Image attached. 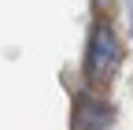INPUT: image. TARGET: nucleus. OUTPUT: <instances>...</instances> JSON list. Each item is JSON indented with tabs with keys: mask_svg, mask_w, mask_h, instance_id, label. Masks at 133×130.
Returning a JSON list of instances; mask_svg holds the SVG:
<instances>
[{
	"mask_svg": "<svg viewBox=\"0 0 133 130\" xmlns=\"http://www.w3.org/2000/svg\"><path fill=\"white\" fill-rule=\"evenodd\" d=\"M107 104L104 101H92V97H81L78 101V111H74V126L78 130H104L107 126Z\"/></svg>",
	"mask_w": 133,
	"mask_h": 130,
	"instance_id": "2",
	"label": "nucleus"
},
{
	"mask_svg": "<svg viewBox=\"0 0 133 130\" xmlns=\"http://www.w3.org/2000/svg\"><path fill=\"white\" fill-rule=\"evenodd\" d=\"M115 67H118V41H115V34H111L107 22H96L92 26V37H89V60H85L89 82L111 78Z\"/></svg>",
	"mask_w": 133,
	"mask_h": 130,
	"instance_id": "1",
	"label": "nucleus"
},
{
	"mask_svg": "<svg viewBox=\"0 0 133 130\" xmlns=\"http://www.w3.org/2000/svg\"><path fill=\"white\" fill-rule=\"evenodd\" d=\"M96 4H100V8H104V4H107V0H96Z\"/></svg>",
	"mask_w": 133,
	"mask_h": 130,
	"instance_id": "3",
	"label": "nucleus"
}]
</instances>
